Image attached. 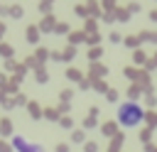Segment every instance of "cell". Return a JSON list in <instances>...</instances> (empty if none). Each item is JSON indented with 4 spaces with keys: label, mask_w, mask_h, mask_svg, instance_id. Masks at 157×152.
Listing matches in <instances>:
<instances>
[{
    "label": "cell",
    "mask_w": 157,
    "mask_h": 152,
    "mask_svg": "<svg viewBox=\"0 0 157 152\" xmlns=\"http://www.w3.org/2000/svg\"><path fill=\"white\" fill-rule=\"evenodd\" d=\"M12 147H15L17 152H44L42 145H37V142H27L22 135H15V137H12Z\"/></svg>",
    "instance_id": "obj_2"
},
{
    "label": "cell",
    "mask_w": 157,
    "mask_h": 152,
    "mask_svg": "<svg viewBox=\"0 0 157 152\" xmlns=\"http://www.w3.org/2000/svg\"><path fill=\"white\" fill-rule=\"evenodd\" d=\"M115 120H118L120 127L135 130V127L145 120V110H142L140 103H135V101H125V103L118 105V110H115Z\"/></svg>",
    "instance_id": "obj_1"
}]
</instances>
